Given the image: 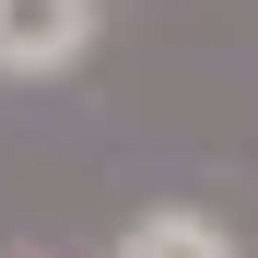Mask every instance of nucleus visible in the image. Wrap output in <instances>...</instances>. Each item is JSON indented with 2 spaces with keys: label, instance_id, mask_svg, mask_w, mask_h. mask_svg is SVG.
<instances>
[{
  "label": "nucleus",
  "instance_id": "nucleus-2",
  "mask_svg": "<svg viewBox=\"0 0 258 258\" xmlns=\"http://www.w3.org/2000/svg\"><path fill=\"white\" fill-rule=\"evenodd\" d=\"M117 258H235V235L211 223V211H141V223L117 235Z\"/></svg>",
  "mask_w": 258,
  "mask_h": 258
},
{
  "label": "nucleus",
  "instance_id": "nucleus-1",
  "mask_svg": "<svg viewBox=\"0 0 258 258\" xmlns=\"http://www.w3.org/2000/svg\"><path fill=\"white\" fill-rule=\"evenodd\" d=\"M94 47V0H0V71L12 82H47Z\"/></svg>",
  "mask_w": 258,
  "mask_h": 258
}]
</instances>
